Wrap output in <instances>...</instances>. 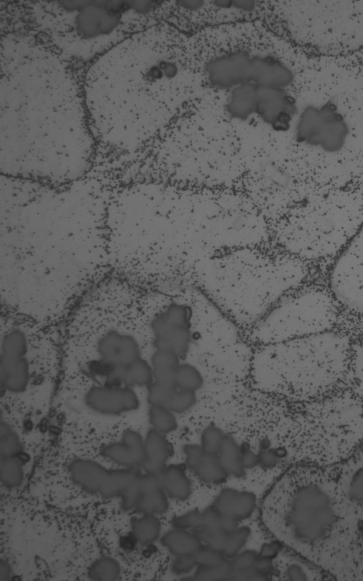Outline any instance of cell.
<instances>
[{
  "label": "cell",
  "mask_w": 363,
  "mask_h": 581,
  "mask_svg": "<svg viewBox=\"0 0 363 581\" xmlns=\"http://www.w3.org/2000/svg\"><path fill=\"white\" fill-rule=\"evenodd\" d=\"M270 495L273 530L282 546L334 580H363V538L339 463L294 465Z\"/></svg>",
  "instance_id": "6da1fadb"
},
{
  "label": "cell",
  "mask_w": 363,
  "mask_h": 581,
  "mask_svg": "<svg viewBox=\"0 0 363 581\" xmlns=\"http://www.w3.org/2000/svg\"><path fill=\"white\" fill-rule=\"evenodd\" d=\"M23 54L1 71V133L6 148L53 149L57 155L90 145L81 97L57 60ZM29 147V148H30Z\"/></svg>",
  "instance_id": "7a4b0ae2"
},
{
  "label": "cell",
  "mask_w": 363,
  "mask_h": 581,
  "mask_svg": "<svg viewBox=\"0 0 363 581\" xmlns=\"http://www.w3.org/2000/svg\"><path fill=\"white\" fill-rule=\"evenodd\" d=\"M143 2L51 1L40 4L38 21L62 50L83 59L111 50L133 32ZM130 36V35H129ZM123 41V40H122Z\"/></svg>",
  "instance_id": "3957f363"
},
{
  "label": "cell",
  "mask_w": 363,
  "mask_h": 581,
  "mask_svg": "<svg viewBox=\"0 0 363 581\" xmlns=\"http://www.w3.org/2000/svg\"><path fill=\"white\" fill-rule=\"evenodd\" d=\"M350 348L346 336L330 331L285 341L272 353L279 388L301 398L325 393L344 377Z\"/></svg>",
  "instance_id": "277c9868"
},
{
  "label": "cell",
  "mask_w": 363,
  "mask_h": 581,
  "mask_svg": "<svg viewBox=\"0 0 363 581\" xmlns=\"http://www.w3.org/2000/svg\"><path fill=\"white\" fill-rule=\"evenodd\" d=\"M276 316L277 338L285 341L330 331L337 310L327 292L313 289L284 304Z\"/></svg>",
  "instance_id": "5b68a950"
},
{
  "label": "cell",
  "mask_w": 363,
  "mask_h": 581,
  "mask_svg": "<svg viewBox=\"0 0 363 581\" xmlns=\"http://www.w3.org/2000/svg\"><path fill=\"white\" fill-rule=\"evenodd\" d=\"M330 284L343 305L363 313V221L333 264Z\"/></svg>",
  "instance_id": "8992f818"
},
{
  "label": "cell",
  "mask_w": 363,
  "mask_h": 581,
  "mask_svg": "<svg viewBox=\"0 0 363 581\" xmlns=\"http://www.w3.org/2000/svg\"><path fill=\"white\" fill-rule=\"evenodd\" d=\"M189 318L186 306L175 303L157 315L151 323L157 349L172 351L179 358L184 355L191 341Z\"/></svg>",
  "instance_id": "52a82bcc"
},
{
  "label": "cell",
  "mask_w": 363,
  "mask_h": 581,
  "mask_svg": "<svg viewBox=\"0 0 363 581\" xmlns=\"http://www.w3.org/2000/svg\"><path fill=\"white\" fill-rule=\"evenodd\" d=\"M85 402L91 409L108 414L135 410L139 404L135 392L128 387H95L86 393Z\"/></svg>",
  "instance_id": "ba28073f"
},
{
  "label": "cell",
  "mask_w": 363,
  "mask_h": 581,
  "mask_svg": "<svg viewBox=\"0 0 363 581\" xmlns=\"http://www.w3.org/2000/svg\"><path fill=\"white\" fill-rule=\"evenodd\" d=\"M99 351L104 360L113 367L130 364L140 357L138 345L134 338L111 331L99 343Z\"/></svg>",
  "instance_id": "9c48e42d"
},
{
  "label": "cell",
  "mask_w": 363,
  "mask_h": 581,
  "mask_svg": "<svg viewBox=\"0 0 363 581\" xmlns=\"http://www.w3.org/2000/svg\"><path fill=\"white\" fill-rule=\"evenodd\" d=\"M255 504V497L252 493L226 489L219 494L213 507L222 515H230L239 521L252 514Z\"/></svg>",
  "instance_id": "30bf717a"
},
{
  "label": "cell",
  "mask_w": 363,
  "mask_h": 581,
  "mask_svg": "<svg viewBox=\"0 0 363 581\" xmlns=\"http://www.w3.org/2000/svg\"><path fill=\"white\" fill-rule=\"evenodd\" d=\"M1 379L6 389L13 392L23 391L29 379V367L23 355H1Z\"/></svg>",
  "instance_id": "8fae6325"
},
{
  "label": "cell",
  "mask_w": 363,
  "mask_h": 581,
  "mask_svg": "<svg viewBox=\"0 0 363 581\" xmlns=\"http://www.w3.org/2000/svg\"><path fill=\"white\" fill-rule=\"evenodd\" d=\"M115 378L126 385L149 386L153 382V370L145 360L139 358L134 362L113 367Z\"/></svg>",
  "instance_id": "7c38bea8"
},
{
  "label": "cell",
  "mask_w": 363,
  "mask_h": 581,
  "mask_svg": "<svg viewBox=\"0 0 363 581\" xmlns=\"http://www.w3.org/2000/svg\"><path fill=\"white\" fill-rule=\"evenodd\" d=\"M163 543L177 556L193 554L201 546V540L196 534L177 528L164 537Z\"/></svg>",
  "instance_id": "4fadbf2b"
},
{
  "label": "cell",
  "mask_w": 363,
  "mask_h": 581,
  "mask_svg": "<svg viewBox=\"0 0 363 581\" xmlns=\"http://www.w3.org/2000/svg\"><path fill=\"white\" fill-rule=\"evenodd\" d=\"M162 485L172 498L184 500L190 494L189 480L179 466L172 465L164 471Z\"/></svg>",
  "instance_id": "5bb4252c"
},
{
  "label": "cell",
  "mask_w": 363,
  "mask_h": 581,
  "mask_svg": "<svg viewBox=\"0 0 363 581\" xmlns=\"http://www.w3.org/2000/svg\"><path fill=\"white\" fill-rule=\"evenodd\" d=\"M218 456L227 473L242 475L244 469L242 463V450L232 436L225 435Z\"/></svg>",
  "instance_id": "9a60e30c"
},
{
  "label": "cell",
  "mask_w": 363,
  "mask_h": 581,
  "mask_svg": "<svg viewBox=\"0 0 363 581\" xmlns=\"http://www.w3.org/2000/svg\"><path fill=\"white\" fill-rule=\"evenodd\" d=\"M194 471L201 479L211 483L222 482L228 474L222 466L218 455L206 451Z\"/></svg>",
  "instance_id": "2e32d148"
},
{
  "label": "cell",
  "mask_w": 363,
  "mask_h": 581,
  "mask_svg": "<svg viewBox=\"0 0 363 581\" xmlns=\"http://www.w3.org/2000/svg\"><path fill=\"white\" fill-rule=\"evenodd\" d=\"M175 383L178 389L196 392L202 387L203 379L195 366L180 363L177 368Z\"/></svg>",
  "instance_id": "e0dca14e"
},
{
  "label": "cell",
  "mask_w": 363,
  "mask_h": 581,
  "mask_svg": "<svg viewBox=\"0 0 363 581\" xmlns=\"http://www.w3.org/2000/svg\"><path fill=\"white\" fill-rule=\"evenodd\" d=\"M149 419L154 429L162 433H170L177 428L174 413L164 406L150 405Z\"/></svg>",
  "instance_id": "ac0fdd59"
},
{
  "label": "cell",
  "mask_w": 363,
  "mask_h": 581,
  "mask_svg": "<svg viewBox=\"0 0 363 581\" xmlns=\"http://www.w3.org/2000/svg\"><path fill=\"white\" fill-rule=\"evenodd\" d=\"M163 433L152 430L148 436L149 448L152 454L154 468L162 467L170 454V446Z\"/></svg>",
  "instance_id": "d6986e66"
},
{
  "label": "cell",
  "mask_w": 363,
  "mask_h": 581,
  "mask_svg": "<svg viewBox=\"0 0 363 581\" xmlns=\"http://www.w3.org/2000/svg\"><path fill=\"white\" fill-rule=\"evenodd\" d=\"M178 388L152 382L148 386L147 399L150 405L167 407Z\"/></svg>",
  "instance_id": "ffe728a7"
},
{
  "label": "cell",
  "mask_w": 363,
  "mask_h": 581,
  "mask_svg": "<svg viewBox=\"0 0 363 581\" xmlns=\"http://www.w3.org/2000/svg\"><path fill=\"white\" fill-rule=\"evenodd\" d=\"M26 351V338L22 331L15 330L5 336L2 344L3 355L24 356Z\"/></svg>",
  "instance_id": "44dd1931"
},
{
  "label": "cell",
  "mask_w": 363,
  "mask_h": 581,
  "mask_svg": "<svg viewBox=\"0 0 363 581\" xmlns=\"http://www.w3.org/2000/svg\"><path fill=\"white\" fill-rule=\"evenodd\" d=\"M225 435L223 431L216 426H207L201 435V448L207 453L218 455Z\"/></svg>",
  "instance_id": "7402d4cb"
},
{
  "label": "cell",
  "mask_w": 363,
  "mask_h": 581,
  "mask_svg": "<svg viewBox=\"0 0 363 581\" xmlns=\"http://www.w3.org/2000/svg\"><path fill=\"white\" fill-rule=\"evenodd\" d=\"M233 568L231 563L225 560L220 564L208 566H200L195 574V579L202 580H218L230 578Z\"/></svg>",
  "instance_id": "603a6c76"
},
{
  "label": "cell",
  "mask_w": 363,
  "mask_h": 581,
  "mask_svg": "<svg viewBox=\"0 0 363 581\" xmlns=\"http://www.w3.org/2000/svg\"><path fill=\"white\" fill-rule=\"evenodd\" d=\"M249 536V529L238 528L227 533L223 552L229 557H235L246 543Z\"/></svg>",
  "instance_id": "cb8c5ba5"
},
{
  "label": "cell",
  "mask_w": 363,
  "mask_h": 581,
  "mask_svg": "<svg viewBox=\"0 0 363 581\" xmlns=\"http://www.w3.org/2000/svg\"><path fill=\"white\" fill-rule=\"evenodd\" d=\"M196 402V392L178 389L167 408L174 414H181L193 407Z\"/></svg>",
  "instance_id": "d4e9b609"
},
{
  "label": "cell",
  "mask_w": 363,
  "mask_h": 581,
  "mask_svg": "<svg viewBox=\"0 0 363 581\" xmlns=\"http://www.w3.org/2000/svg\"><path fill=\"white\" fill-rule=\"evenodd\" d=\"M224 553L222 550L213 548L210 546H201L193 556L196 565L201 567L213 566L222 563L224 559Z\"/></svg>",
  "instance_id": "484cf974"
},
{
  "label": "cell",
  "mask_w": 363,
  "mask_h": 581,
  "mask_svg": "<svg viewBox=\"0 0 363 581\" xmlns=\"http://www.w3.org/2000/svg\"><path fill=\"white\" fill-rule=\"evenodd\" d=\"M350 364L354 382L359 391L363 394V338L354 350Z\"/></svg>",
  "instance_id": "4316f807"
},
{
  "label": "cell",
  "mask_w": 363,
  "mask_h": 581,
  "mask_svg": "<svg viewBox=\"0 0 363 581\" xmlns=\"http://www.w3.org/2000/svg\"><path fill=\"white\" fill-rule=\"evenodd\" d=\"M179 357L174 353L166 350L157 349L152 356L151 363L153 367H177L179 365Z\"/></svg>",
  "instance_id": "83f0119b"
},
{
  "label": "cell",
  "mask_w": 363,
  "mask_h": 581,
  "mask_svg": "<svg viewBox=\"0 0 363 581\" xmlns=\"http://www.w3.org/2000/svg\"><path fill=\"white\" fill-rule=\"evenodd\" d=\"M203 521V513L197 511L189 513L174 519L173 524L177 529H186L189 528L199 529L201 527Z\"/></svg>",
  "instance_id": "f1b7e54d"
},
{
  "label": "cell",
  "mask_w": 363,
  "mask_h": 581,
  "mask_svg": "<svg viewBox=\"0 0 363 581\" xmlns=\"http://www.w3.org/2000/svg\"><path fill=\"white\" fill-rule=\"evenodd\" d=\"M258 555L252 550L244 551L236 555L231 563L233 570H244L254 568Z\"/></svg>",
  "instance_id": "f546056e"
},
{
  "label": "cell",
  "mask_w": 363,
  "mask_h": 581,
  "mask_svg": "<svg viewBox=\"0 0 363 581\" xmlns=\"http://www.w3.org/2000/svg\"><path fill=\"white\" fill-rule=\"evenodd\" d=\"M196 565L193 554L178 555L173 564V570L177 574L189 572Z\"/></svg>",
  "instance_id": "4dcf8cb0"
},
{
  "label": "cell",
  "mask_w": 363,
  "mask_h": 581,
  "mask_svg": "<svg viewBox=\"0 0 363 581\" xmlns=\"http://www.w3.org/2000/svg\"><path fill=\"white\" fill-rule=\"evenodd\" d=\"M184 450L186 456V463L194 470L200 461L204 450L201 446L196 445H186Z\"/></svg>",
  "instance_id": "1f68e13d"
},
{
  "label": "cell",
  "mask_w": 363,
  "mask_h": 581,
  "mask_svg": "<svg viewBox=\"0 0 363 581\" xmlns=\"http://www.w3.org/2000/svg\"><path fill=\"white\" fill-rule=\"evenodd\" d=\"M281 546V543L278 541L271 544L264 545L262 547L259 555H258L271 560V558L275 557L277 555L279 550L281 548H280Z\"/></svg>",
  "instance_id": "d6a6232c"
},
{
  "label": "cell",
  "mask_w": 363,
  "mask_h": 581,
  "mask_svg": "<svg viewBox=\"0 0 363 581\" xmlns=\"http://www.w3.org/2000/svg\"><path fill=\"white\" fill-rule=\"evenodd\" d=\"M259 462V456L255 455L253 452L246 450L242 451V463L243 467H252Z\"/></svg>",
  "instance_id": "836d02e7"
},
{
  "label": "cell",
  "mask_w": 363,
  "mask_h": 581,
  "mask_svg": "<svg viewBox=\"0 0 363 581\" xmlns=\"http://www.w3.org/2000/svg\"><path fill=\"white\" fill-rule=\"evenodd\" d=\"M279 455L277 452L274 450L264 451L259 455V462L268 467L273 466L276 464Z\"/></svg>",
  "instance_id": "e575fe53"
}]
</instances>
